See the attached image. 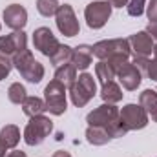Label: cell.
<instances>
[{"label":"cell","mask_w":157,"mask_h":157,"mask_svg":"<svg viewBox=\"0 0 157 157\" xmlns=\"http://www.w3.org/2000/svg\"><path fill=\"white\" fill-rule=\"evenodd\" d=\"M86 122H88V126H101V128H104L112 135V139L113 137H122V135L128 133V130L124 128V124L121 121L119 108L113 106V104H108V102H104L99 108H95L93 112H90L88 117H86Z\"/></svg>","instance_id":"6da1fadb"},{"label":"cell","mask_w":157,"mask_h":157,"mask_svg":"<svg viewBox=\"0 0 157 157\" xmlns=\"http://www.w3.org/2000/svg\"><path fill=\"white\" fill-rule=\"evenodd\" d=\"M11 59H13V66L17 68V71L28 82L39 84L40 80L44 78V66L40 64L39 60H35V57L31 55L29 49H24V51L17 53Z\"/></svg>","instance_id":"7a4b0ae2"},{"label":"cell","mask_w":157,"mask_h":157,"mask_svg":"<svg viewBox=\"0 0 157 157\" xmlns=\"http://www.w3.org/2000/svg\"><path fill=\"white\" fill-rule=\"evenodd\" d=\"M95 93H97V84L93 80V75H90V73L78 75L77 80L70 86V97L77 108L86 106L95 97Z\"/></svg>","instance_id":"3957f363"},{"label":"cell","mask_w":157,"mask_h":157,"mask_svg":"<svg viewBox=\"0 0 157 157\" xmlns=\"http://www.w3.org/2000/svg\"><path fill=\"white\" fill-rule=\"evenodd\" d=\"M93 55L101 60H110L115 57H130L132 48L128 39H112V40H101L91 46Z\"/></svg>","instance_id":"277c9868"},{"label":"cell","mask_w":157,"mask_h":157,"mask_svg":"<svg viewBox=\"0 0 157 157\" xmlns=\"http://www.w3.org/2000/svg\"><path fill=\"white\" fill-rule=\"evenodd\" d=\"M44 104L51 115L66 113V86L53 78L44 90Z\"/></svg>","instance_id":"5b68a950"},{"label":"cell","mask_w":157,"mask_h":157,"mask_svg":"<svg viewBox=\"0 0 157 157\" xmlns=\"http://www.w3.org/2000/svg\"><path fill=\"white\" fill-rule=\"evenodd\" d=\"M51 132H53V122L44 115H35L29 119V122L24 130V141L29 146H37Z\"/></svg>","instance_id":"8992f818"},{"label":"cell","mask_w":157,"mask_h":157,"mask_svg":"<svg viewBox=\"0 0 157 157\" xmlns=\"http://www.w3.org/2000/svg\"><path fill=\"white\" fill-rule=\"evenodd\" d=\"M55 22H57V28L59 31L64 35V37H75L80 31V26H78V20L75 17V11L70 4H62L59 6L57 13H55Z\"/></svg>","instance_id":"52a82bcc"},{"label":"cell","mask_w":157,"mask_h":157,"mask_svg":"<svg viewBox=\"0 0 157 157\" xmlns=\"http://www.w3.org/2000/svg\"><path fill=\"white\" fill-rule=\"evenodd\" d=\"M86 24L91 29H101L112 17V6L108 2H91L84 9Z\"/></svg>","instance_id":"ba28073f"},{"label":"cell","mask_w":157,"mask_h":157,"mask_svg":"<svg viewBox=\"0 0 157 157\" xmlns=\"http://www.w3.org/2000/svg\"><path fill=\"white\" fill-rule=\"evenodd\" d=\"M121 121L128 132L130 130H143L148 124V113L141 104H126L121 110Z\"/></svg>","instance_id":"9c48e42d"},{"label":"cell","mask_w":157,"mask_h":157,"mask_svg":"<svg viewBox=\"0 0 157 157\" xmlns=\"http://www.w3.org/2000/svg\"><path fill=\"white\" fill-rule=\"evenodd\" d=\"M33 46L35 49H39L42 55L51 57L57 49H59V40L53 35V31L49 28H37L33 33Z\"/></svg>","instance_id":"30bf717a"},{"label":"cell","mask_w":157,"mask_h":157,"mask_svg":"<svg viewBox=\"0 0 157 157\" xmlns=\"http://www.w3.org/2000/svg\"><path fill=\"white\" fill-rule=\"evenodd\" d=\"M115 75L119 77L121 80V84L124 86V90H128V91H133V90H137L139 86H141V80H143V73H141V70L133 64V62H124L121 68H119L117 71H115Z\"/></svg>","instance_id":"8fae6325"},{"label":"cell","mask_w":157,"mask_h":157,"mask_svg":"<svg viewBox=\"0 0 157 157\" xmlns=\"http://www.w3.org/2000/svg\"><path fill=\"white\" fill-rule=\"evenodd\" d=\"M24 49H28V37L24 31H13L11 35L0 37V53L13 57Z\"/></svg>","instance_id":"7c38bea8"},{"label":"cell","mask_w":157,"mask_h":157,"mask_svg":"<svg viewBox=\"0 0 157 157\" xmlns=\"http://www.w3.org/2000/svg\"><path fill=\"white\" fill-rule=\"evenodd\" d=\"M4 20H6L7 28H11L15 31H22L24 26L28 24V11L20 4H11L4 9Z\"/></svg>","instance_id":"4fadbf2b"},{"label":"cell","mask_w":157,"mask_h":157,"mask_svg":"<svg viewBox=\"0 0 157 157\" xmlns=\"http://www.w3.org/2000/svg\"><path fill=\"white\" fill-rule=\"evenodd\" d=\"M130 48H132V51L137 55V57H148V55H152L154 53V39L146 33V31H139V33H135V35H132L130 39Z\"/></svg>","instance_id":"5bb4252c"},{"label":"cell","mask_w":157,"mask_h":157,"mask_svg":"<svg viewBox=\"0 0 157 157\" xmlns=\"http://www.w3.org/2000/svg\"><path fill=\"white\" fill-rule=\"evenodd\" d=\"M91 57H93V49L88 44H80L77 48H73L71 53V64L77 70H86L91 64Z\"/></svg>","instance_id":"9a60e30c"},{"label":"cell","mask_w":157,"mask_h":157,"mask_svg":"<svg viewBox=\"0 0 157 157\" xmlns=\"http://www.w3.org/2000/svg\"><path fill=\"white\" fill-rule=\"evenodd\" d=\"M139 104L146 110V113L154 119V122H157V91L154 90H144L139 95Z\"/></svg>","instance_id":"2e32d148"},{"label":"cell","mask_w":157,"mask_h":157,"mask_svg":"<svg viewBox=\"0 0 157 157\" xmlns=\"http://www.w3.org/2000/svg\"><path fill=\"white\" fill-rule=\"evenodd\" d=\"M86 139H88V143L93 144V146H102V144H106V143L112 139V135H110L104 128H101V126H88V130H86Z\"/></svg>","instance_id":"e0dca14e"},{"label":"cell","mask_w":157,"mask_h":157,"mask_svg":"<svg viewBox=\"0 0 157 157\" xmlns=\"http://www.w3.org/2000/svg\"><path fill=\"white\" fill-rule=\"evenodd\" d=\"M55 78H57L59 82H62L64 86L70 88V86L77 80V68H75L71 62L62 64V66L57 68V71H55Z\"/></svg>","instance_id":"ac0fdd59"},{"label":"cell","mask_w":157,"mask_h":157,"mask_svg":"<svg viewBox=\"0 0 157 157\" xmlns=\"http://www.w3.org/2000/svg\"><path fill=\"white\" fill-rule=\"evenodd\" d=\"M101 97H102L104 102H108V104H115V102H119V101L122 99V90L119 88V84H115L113 80H110V82L102 84Z\"/></svg>","instance_id":"d6986e66"},{"label":"cell","mask_w":157,"mask_h":157,"mask_svg":"<svg viewBox=\"0 0 157 157\" xmlns=\"http://www.w3.org/2000/svg\"><path fill=\"white\" fill-rule=\"evenodd\" d=\"M0 141L7 146V148H15L20 141V130L15 124H6L0 130Z\"/></svg>","instance_id":"ffe728a7"},{"label":"cell","mask_w":157,"mask_h":157,"mask_svg":"<svg viewBox=\"0 0 157 157\" xmlns=\"http://www.w3.org/2000/svg\"><path fill=\"white\" fill-rule=\"evenodd\" d=\"M22 110L28 117H35V115H42V112H46V104L40 97H26V101L22 102Z\"/></svg>","instance_id":"44dd1931"},{"label":"cell","mask_w":157,"mask_h":157,"mask_svg":"<svg viewBox=\"0 0 157 157\" xmlns=\"http://www.w3.org/2000/svg\"><path fill=\"white\" fill-rule=\"evenodd\" d=\"M71 53H73V48H70V46H66V44H60L59 49L49 57V60H51V64H55V66H62V64L71 62Z\"/></svg>","instance_id":"7402d4cb"},{"label":"cell","mask_w":157,"mask_h":157,"mask_svg":"<svg viewBox=\"0 0 157 157\" xmlns=\"http://www.w3.org/2000/svg\"><path fill=\"white\" fill-rule=\"evenodd\" d=\"M95 75H97V78L101 80V84H106V82L113 80L115 71H113V68H112L106 60H101V62L95 64Z\"/></svg>","instance_id":"603a6c76"},{"label":"cell","mask_w":157,"mask_h":157,"mask_svg":"<svg viewBox=\"0 0 157 157\" xmlns=\"http://www.w3.org/2000/svg\"><path fill=\"white\" fill-rule=\"evenodd\" d=\"M7 97H9V101L13 104H22L26 101V97H28V91L20 82H13L9 86V90H7Z\"/></svg>","instance_id":"cb8c5ba5"},{"label":"cell","mask_w":157,"mask_h":157,"mask_svg":"<svg viewBox=\"0 0 157 157\" xmlns=\"http://www.w3.org/2000/svg\"><path fill=\"white\" fill-rule=\"evenodd\" d=\"M37 9L42 17H53L59 9L57 0H37Z\"/></svg>","instance_id":"d4e9b609"},{"label":"cell","mask_w":157,"mask_h":157,"mask_svg":"<svg viewBox=\"0 0 157 157\" xmlns=\"http://www.w3.org/2000/svg\"><path fill=\"white\" fill-rule=\"evenodd\" d=\"M11 68H13V59L0 53V80H4L11 73Z\"/></svg>","instance_id":"484cf974"},{"label":"cell","mask_w":157,"mask_h":157,"mask_svg":"<svg viewBox=\"0 0 157 157\" xmlns=\"http://www.w3.org/2000/svg\"><path fill=\"white\" fill-rule=\"evenodd\" d=\"M144 2L146 0H130L128 2V15L130 17H141L144 13Z\"/></svg>","instance_id":"4316f807"},{"label":"cell","mask_w":157,"mask_h":157,"mask_svg":"<svg viewBox=\"0 0 157 157\" xmlns=\"http://www.w3.org/2000/svg\"><path fill=\"white\" fill-rule=\"evenodd\" d=\"M146 75L152 78V80H157V44L154 46V60H150V62H148Z\"/></svg>","instance_id":"83f0119b"},{"label":"cell","mask_w":157,"mask_h":157,"mask_svg":"<svg viewBox=\"0 0 157 157\" xmlns=\"http://www.w3.org/2000/svg\"><path fill=\"white\" fill-rule=\"evenodd\" d=\"M146 15L150 22H157V0H150V4L146 6Z\"/></svg>","instance_id":"f1b7e54d"},{"label":"cell","mask_w":157,"mask_h":157,"mask_svg":"<svg viewBox=\"0 0 157 157\" xmlns=\"http://www.w3.org/2000/svg\"><path fill=\"white\" fill-rule=\"evenodd\" d=\"M148 62H150V60H148V57H137V55L133 57V64H135V66H137V68L141 70V73H143V71L146 73V68H148Z\"/></svg>","instance_id":"f546056e"},{"label":"cell","mask_w":157,"mask_h":157,"mask_svg":"<svg viewBox=\"0 0 157 157\" xmlns=\"http://www.w3.org/2000/svg\"><path fill=\"white\" fill-rule=\"evenodd\" d=\"M144 31H146V33H148L154 40H157V22H150V24L146 26V29H144Z\"/></svg>","instance_id":"4dcf8cb0"},{"label":"cell","mask_w":157,"mask_h":157,"mask_svg":"<svg viewBox=\"0 0 157 157\" xmlns=\"http://www.w3.org/2000/svg\"><path fill=\"white\" fill-rule=\"evenodd\" d=\"M112 7H124V6H128V2L130 0H106Z\"/></svg>","instance_id":"1f68e13d"},{"label":"cell","mask_w":157,"mask_h":157,"mask_svg":"<svg viewBox=\"0 0 157 157\" xmlns=\"http://www.w3.org/2000/svg\"><path fill=\"white\" fill-rule=\"evenodd\" d=\"M6 157H26V152H22V150H13V152H9Z\"/></svg>","instance_id":"d6a6232c"},{"label":"cell","mask_w":157,"mask_h":157,"mask_svg":"<svg viewBox=\"0 0 157 157\" xmlns=\"http://www.w3.org/2000/svg\"><path fill=\"white\" fill-rule=\"evenodd\" d=\"M53 157H71L70 155V152H64V150H59V152H55Z\"/></svg>","instance_id":"836d02e7"},{"label":"cell","mask_w":157,"mask_h":157,"mask_svg":"<svg viewBox=\"0 0 157 157\" xmlns=\"http://www.w3.org/2000/svg\"><path fill=\"white\" fill-rule=\"evenodd\" d=\"M6 152H7V146L0 141V157H6Z\"/></svg>","instance_id":"e575fe53"},{"label":"cell","mask_w":157,"mask_h":157,"mask_svg":"<svg viewBox=\"0 0 157 157\" xmlns=\"http://www.w3.org/2000/svg\"><path fill=\"white\" fill-rule=\"evenodd\" d=\"M0 28H2V24H0Z\"/></svg>","instance_id":"d590c367"}]
</instances>
